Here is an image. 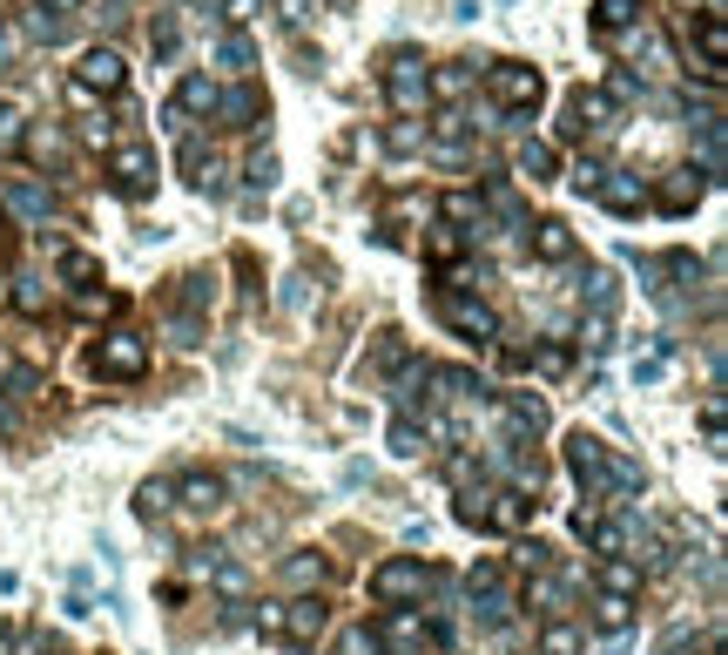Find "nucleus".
I'll use <instances>...</instances> for the list:
<instances>
[{
    "mask_svg": "<svg viewBox=\"0 0 728 655\" xmlns=\"http://www.w3.org/2000/svg\"><path fill=\"white\" fill-rule=\"evenodd\" d=\"M385 95H391V108L404 115V122H412V115H425V102H432V89H425V55L398 48L391 68H385Z\"/></svg>",
    "mask_w": 728,
    "mask_h": 655,
    "instance_id": "f257e3e1",
    "label": "nucleus"
},
{
    "mask_svg": "<svg viewBox=\"0 0 728 655\" xmlns=\"http://www.w3.org/2000/svg\"><path fill=\"white\" fill-rule=\"evenodd\" d=\"M485 95L500 108H533L547 95V82H540V68H526V61H493L485 68Z\"/></svg>",
    "mask_w": 728,
    "mask_h": 655,
    "instance_id": "f03ea898",
    "label": "nucleus"
},
{
    "mask_svg": "<svg viewBox=\"0 0 728 655\" xmlns=\"http://www.w3.org/2000/svg\"><path fill=\"white\" fill-rule=\"evenodd\" d=\"M95 372H102V378H142V372H149V344H142L136 331H108V338L95 344Z\"/></svg>",
    "mask_w": 728,
    "mask_h": 655,
    "instance_id": "7ed1b4c3",
    "label": "nucleus"
},
{
    "mask_svg": "<svg viewBox=\"0 0 728 655\" xmlns=\"http://www.w3.org/2000/svg\"><path fill=\"white\" fill-rule=\"evenodd\" d=\"M438 318L453 325L459 338H472V344H493V338H500V318L485 312L479 297H459V291H445V297H438Z\"/></svg>",
    "mask_w": 728,
    "mask_h": 655,
    "instance_id": "20e7f679",
    "label": "nucleus"
},
{
    "mask_svg": "<svg viewBox=\"0 0 728 655\" xmlns=\"http://www.w3.org/2000/svg\"><path fill=\"white\" fill-rule=\"evenodd\" d=\"M425 588H432V574H425L419 561H385V568H372V601H385V608L412 601V595H425Z\"/></svg>",
    "mask_w": 728,
    "mask_h": 655,
    "instance_id": "39448f33",
    "label": "nucleus"
},
{
    "mask_svg": "<svg viewBox=\"0 0 728 655\" xmlns=\"http://www.w3.org/2000/svg\"><path fill=\"white\" fill-rule=\"evenodd\" d=\"M121 82H129V68H121L115 48H89L74 61V89H89V95H121Z\"/></svg>",
    "mask_w": 728,
    "mask_h": 655,
    "instance_id": "423d86ee",
    "label": "nucleus"
},
{
    "mask_svg": "<svg viewBox=\"0 0 728 655\" xmlns=\"http://www.w3.org/2000/svg\"><path fill=\"white\" fill-rule=\"evenodd\" d=\"M566 467L580 473L587 493H607V446L594 433H566Z\"/></svg>",
    "mask_w": 728,
    "mask_h": 655,
    "instance_id": "0eeeda50",
    "label": "nucleus"
},
{
    "mask_svg": "<svg viewBox=\"0 0 728 655\" xmlns=\"http://www.w3.org/2000/svg\"><path fill=\"white\" fill-rule=\"evenodd\" d=\"M108 169H115V189H121V197H142V189L155 183V156H149L142 142H121L115 156H108Z\"/></svg>",
    "mask_w": 728,
    "mask_h": 655,
    "instance_id": "6e6552de",
    "label": "nucleus"
},
{
    "mask_svg": "<svg viewBox=\"0 0 728 655\" xmlns=\"http://www.w3.org/2000/svg\"><path fill=\"white\" fill-rule=\"evenodd\" d=\"M216 115H223V129H257L270 115V102L250 82H236V89H216Z\"/></svg>",
    "mask_w": 728,
    "mask_h": 655,
    "instance_id": "1a4fd4ad",
    "label": "nucleus"
},
{
    "mask_svg": "<svg viewBox=\"0 0 728 655\" xmlns=\"http://www.w3.org/2000/svg\"><path fill=\"white\" fill-rule=\"evenodd\" d=\"M594 197H600L607 210H621V217H627V210H641V203H647V189H641V176H627V169H607Z\"/></svg>",
    "mask_w": 728,
    "mask_h": 655,
    "instance_id": "9d476101",
    "label": "nucleus"
},
{
    "mask_svg": "<svg viewBox=\"0 0 728 655\" xmlns=\"http://www.w3.org/2000/svg\"><path fill=\"white\" fill-rule=\"evenodd\" d=\"M526 521H533V500H526L519 487H513V493H493V500H485V527H526Z\"/></svg>",
    "mask_w": 728,
    "mask_h": 655,
    "instance_id": "9b49d317",
    "label": "nucleus"
},
{
    "mask_svg": "<svg viewBox=\"0 0 728 655\" xmlns=\"http://www.w3.org/2000/svg\"><path fill=\"white\" fill-rule=\"evenodd\" d=\"M8 210L27 217V223H48V217H55V197H48L40 183H14V189H8Z\"/></svg>",
    "mask_w": 728,
    "mask_h": 655,
    "instance_id": "f8f14e48",
    "label": "nucleus"
},
{
    "mask_svg": "<svg viewBox=\"0 0 728 655\" xmlns=\"http://www.w3.org/2000/svg\"><path fill=\"white\" fill-rule=\"evenodd\" d=\"M702 203V176L695 169H668V183H661V210H695Z\"/></svg>",
    "mask_w": 728,
    "mask_h": 655,
    "instance_id": "ddd939ff",
    "label": "nucleus"
},
{
    "mask_svg": "<svg viewBox=\"0 0 728 655\" xmlns=\"http://www.w3.org/2000/svg\"><path fill=\"white\" fill-rule=\"evenodd\" d=\"M183 507H189V514H216V507H223V480H216V473H189V480H183Z\"/></svg>",
    "mask_w": 728,
    "mask_h": 655,
    "instance_id": "4468645a",
    "label": "nucleus"
},
{
    "mask_svg": "<svg viewBox=\"0 0 728 655\" xmlns=\"http://www.w3.org/2000/svg\"><path fill=\"white\" fill-rule=\"evenodd\" d=\"M533 257H547V264H560V257H574V230L566 223H533Z\"/></svg>",
    "mask_w": 728,
    "mask_h": 655,
    "instance_id": "2eb2a0df",
    "label": "nucleus"
},
{
    "mask_svg": "<svg viewBox=\"0 0 728 655\" xmlns=\"http://www.w3.org/2000/svg\"><path fill=\"white\" fill-rule=\"evenodd\" d=\"M378 642H391V648H419V642H425V622H419V615H404V608H391L385 622H378Z\"/></svg>",
    "mask_w": 728,
    "mask_h": 655,
    "instance_id": "dca6fc26",
    "label": "nucleus"
},
{
    "mask_svg": "<svg viewBox=\"0 0 728 655\" xmlns=\"http://www.w3.org/2000/svg\"><path fill=\"white\" fill-rule=\"evenodd\" d=\"M641 21V0H600V8H594V27L607 34V42H614V34H627Z\"/></svg>",
    "mask_w": 728,
    "mask_h": 655,
    "instance_id": "f3484780",
    "label": "nucleus"
},
{
    "mask_svg": "<svg viewBox=\"0 0 728 655\" xmlns=\"http://www.w3.org/2000/svg\"><path fill=\"white\" fill-rule=\"evenodd\" d=\"M506 419H513V433H540V426H547V399H540V393H513V399H506Z\"/></svg>",
    "mask_w": 728,
    "mask_h": 655,
    "instance_id": "a211bd4d",
    "label": "nucleus"
},
{
    "mask_svg": "<svg viewBox=\"0 0 728 655\" xmlns=\"http://www.w3.org/2000/svg\"><path fill=\"white\" fill-rule=\"evenodd\" d=\"M425 89H432V95H445V102H459V95L472 89V61H445L438 74H425Z\"/></svg>",
    "mask_w": 728,
    "mask_h": 655,
    "instance_id": "6ab92c4d",
    "label": "nucleus"
},
{
    "mask_svg": "<svg viewBox=\"0 0 728 655\" xmlns=\"http://www.w3.org/2000/svg\"><path fill=\"white\" fill-rule=\"evenodd\" d=\"M513 163H519V176L553 183V149H547V142H519V149H513Z\"/></svg>",
    "mask_w": 728,
    "mask_h": 655,
    "instance_id": "aec40b11",
    "label": "nucleus"
},
{
    "mask_svg": "<svg viewBox=\"0 0 728 655\" xmlns=\"http://www.w3.org/2000/svg\"><path fill=\"white\" fill-rule=\"evenodd\" d=\"M169 507H176V487H169V480H142V493H136V514H142V521H162Z\"/></svg>",
    "mask_w": 728,
    "mask_h": 655,
    "instance_id": "412c9836",
    "label": "nucleus"
},
{
    "mask_svg": "<svg viewBox=\"0 0 728 655\" xmlns=\"http://www.w3.org/2000/svg\"><path fill=\"white\" fill-rule=\"evenodd\" d=\"M149 48H155V61H176V55H183V21L162 14V21L149 27Z\"/></svg>",
    "mask_w": 728,
    "mask_h": 655,
    "instance_id": "4be33fe9",
    "label": "nucleus"
},
{
    "mask_svg": "<svg viewBox=\"0 0 728 655\" xmlns=\"http://www.w3.org/2000/svg\"><path fill=\"white\" fill-rule=\"evenodd\" d=\"M324 574H331V568H324V554H291V561H283V582H291V588H317Z\"/></svg>",
    "mask_w": 728,
    "mask_h": 655,
    "instance_id": "5701e85b",
    "label": "nucleus"
},
{
    "mask_svg": "<svg viewBox=\"0 0 728 655\" xmlns=\"http://www.w3.org/2000/svg\"><path fill=\"white\" fill-rule=\"evenodd\" d=\"M216 61L236 68V74H250V68H257V48L243 42V34H223V42H216Z\"/></svg>",
    "mask_w": 728,
    "mask_h": 655,
    "instance_id": "b1692460",
    "label": "nucleus"
},
{
    "mask_svg": "<svg viewBox=\"0 0 728 655\" xmlns=\"http://www.w3.org/2000/svg\"><path fill=\"white\" fill-rule=\"evenodd\" d=\"M425 250H432L438 264H453V257L466 250V237H459V230H453V223H432V230H425Z\"/></svg>",
    "mask_w": 728,
    "mask_h": 655,
    "instance_id": "393cba45",
    "label": "nucleus"
},
{
    "mask_svg": "<svg viewBox=\"0 0 728 655\" xmlns=\"http://www.w3.org/2000/svg\"><path fill=\"white\" fill-rule=\"evenodd\" d=\"M385 149H391V156H419V149H425L419 122H391V129H385Z\"/></svg>",
    "mask_w": 728,
    "mask_h": 655,
    "instance_id": "a878e982",
    "label": "nucleus"
},
{
    "mask_svg": "<svg viewBox=\"0 0 728 655\" xmlns=\"http://www.w3.org/2000/svg\"><path fill=\"white\" fill-rule=\"evenodd\" d=\"M61 278H68V284H95V278H102V264H95L89 250H68V257H61Z\"/></svg>",
    "mask_w": 728,
    "mask_h": 655,
    "instance_id": "bb28decb",
    "label": "nucleus"
},
{
    "mask_svg": "<svg viewBox=\"0 0 728 655\" xmlns=\"http://www.w3.org/2000/svg\"><path fill=\"white\" fill-rule=\"evenodd\" d=\"M600 582H607V595H621V601H627V595L641 588V574H634L627 561H607V568H600Z\"/></svg>",
    "mask_w": 728,
    "mask_h": 655,
    "instance_id": "cd10ccee",
    "label": "nucleus"
},
{
    "mask_svg": "<svg viewBox=\"0 0 728 655\" xmlns=\"http://www.w3.org/2000/svg\"><path fill=\"white\" fill-rule=\"evenodd\" d=\"M243 183H250V189H270V183H277V156H270V149H257V156L243 163Z\"/></svg>",
    "mask_w": 728,
    "mask_h": 655,
    "instance_id": "c85d7f7f",
    "label": "nucleus"
},
{
    "mask_svg": "<svg viewBox=\"0 0 728 655\" xmlns=\"http://www.w3.org/2000/svg\"><path fill=\"white\" fill-rule=\"evenodd\" d=\"M540 648H547V655H580V629H566V622H553V629L540 635Z\"/></svg>",
    "mask_w": 728,
    "mask_h": 655,
    "instance_id": "c756f323",
    "label": "nucleus"
},
{
    "mask_svg": "<svg viewBox=\"0 0 728 655\" xmlns=\"http://www.w3.org/2000/svg\"><path fill=\"white\" fill-rule=\"evenodd\" d=\"M391 453H404V459H412V453H425V433L412 426V419H398V426H391Z\"/></svg>",
    "mask_w": 728,
    "mask_h": 655,
    "instance_id": "7c9ffc66",
    "label": "nucleus"
},
{
    "mask_svg": "<svg viewBox=\"0 0 728 655\" xmlns=\"http://www.w3.org/2000/svg\"><path fill=\"white\" fill-rule=\"evenodd\" d=\"M526 601L547 608V615H560V608H566V588H560V582H533V588H526Z\"/></svg>",
    "mask_w": 728,
    "mask_h": 655,
    "instance_id": "2f4dec72",
    "label": "nucleus"
},
{
    "mask_svg": "<svg viewBox=\"0 0 728 655\" xmlns=\"http://www.w3.org/2000/svg\"><path fill=\"white\" fill-rule=\"evenodd\" d=\"M594 622H600V629H627V601H621V595H600Z\"/></svg>",
    "mask_w": 728,
    "mask_h": 655,
    "instance_id": "473e14b6",
    "label": "nucleus"
},
{
    "mask_svg": "<svg viewBox=\"0 0 728 655\" xmlns=\"http://www.w3.org/2000/svg\"><path fill=\"white\" fill-rule=\"evenodd\" d=\"M8 149H21V115L0 108V156H8Z\"/></svg>",
    "mask_w": 728,
    "mask_h": 655,
    "instance_id": "72a5a7b5",
    "label": "nucleus"
},
{
    "mask_svg": "<svg viewBox=\"0 0 728 655\" xmlns=\"http://www.w3.org/2000/svg\"><path fill=\"white\" fill-rule=\"evenodd\" d=\"M344 655H378V635H372V629H351V635H344Z\"/></svg>",
    "mask_w": 728,
    "mask_h": 655,
    "instance_id": "f704fd0d",
    "label": "nucleus"
},
{
    "mask_svg": "<svg viewBox=\"0 0 728 655\" xmlns=\"http://www.w3.org/2000/svg\"><path fill=\"white\" fill-rule=\"evenodd\" d=\"M223 14L243 27V21H257V14H263V0H223Z\"/></svg>",
    "mask_w": 728,
    "mask_h": 655,
    "instance_id": "c9c22d12",
    "label": "nucleus"
},
{
    "mask_svg": "<svg viewBox=\"0 0 728 655\" xmlns=\"http://www.w3.org/2000/svg\"><path fill=\"white\" fill-rule=\"evenodd\" d=\"M600 176H607L600 163H580V169H574V189H580V197H594V189H600Z\"/></svg>",
    "mask_w": 728,
    "mask_h": 655,
    "instance_id": "e433bc0d",
    "label": "nucleus"
},
{
    "mask_svg": "<svg viewBox=\"0 0 728 655\" xmlns=\"http://www.w3.org/2000/svg\"><path fill=\"white\" fill-rule=\"evenodd\" d=\"M14 304H21V312H40V304H48V291H40V284H34V278H27V284H21V291H14Z\"/></svg>",
    "mask_w": 728,
    "mask_h": 655,
    "instance_id": "4c0bfd02",
    "label": "nucleus"
},
{
    "mask_svg": "<svg viewBox=\"0 0 728 655\" xmlns=\"http://www.w3.org/2000/svg\"><path fill=\"white\" fill-rule=\"evenodd\" d=\"M304 304H310V291H304V278H291L283 284V312H304Z\"/></svg>",
    "mask_w": 728,
    "mask_h": 655,
    "instance_id": "58836bf2",
    "label": "nucleus"
},
{
    "mask_svg": "<svg viewBox=\"0 0 728 655\" xmlns=\"http://www.w3.org/2000/svg\"><path fill=\"white\" fill-rule=\"evenodd\" d=\"M40 8H55V14H74V8H81V0H40Z\"/></svg>",
    "mask_w": 728,
    "mask_h": 655,
    "instance_id": "ea45409f",
    "label": "nucleus"
},
{
    "mask_svg": "<svg viewBox=\"0 0 728 655\" xmlns=\"http://www.w3.org/2000/svg\"><path fill=\"white\" fill-rule=\"evenodd\" d=\"M8 55H14V42H8V27H0V68H8Z\"/></svg>",
    "mask_w": 728,
    "mask_h": 655,
    "instance_id": "a19ab883",
    "label": "nucleus"
}]
</instances>
